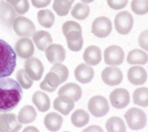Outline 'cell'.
<instances>
[{
	"mask_svg": "<svg viewBox=\"0 0 148 132\" xmlns=\"http://www.w3.org/2000/svg\"><path fill=\"white\" fill-rule=\"evenodd\" d=\"M23 96L22 87L10 77L0 78V113H7L15 109Z\"/></svg>",
	"mask_w": 148,
	"mask_h": 132,
	"instance_id": "cell-1",
	"label": "cell"
},
{
	"mask_svg": "<svg viewBox=\"0 0 148 132\" xmlns=\"http://www.w3.org/2000/svg\"><path fill=\"white\" fill-rule=\"evenodd\" d=\"M17 54L12 47L0 39V78L11 76L16 67Z\"/></svg>",
	"mask_w": 148,
	"mask_h": 132,
	"instance_id": "cell-2",
	"label": "cell"
},
{
	"mask_svg": "<svg viewBox=\"0 0 148 132\" xmlns=\"http://www.w3.org/2000/svg\"><path fill=\"white\" fill-rule=\"evenodd\" d=\"M126 122L130 129L138 131L143 129L147 124V115L140 109L131 108L125 114Z\"/></svg>",
	"mask_w": 148,
	"mask_h": 132,
	"instance_id": "cell-3",
	"label": "cell"
},
{
	"mask_svg": "<svg viewBox=\"0 0 148 132\" xmlns=\"http://www.w3.org/2000/svg\"><path fill=\"white\" fill-rule=\"evenodd\" d=\"M13 30L19 36L29 37L36 32L34 23L25 16H17L13 22Z\"/></svg>",
	"mask_w": 148,
	"mask_h": 132,
	"instance_id": "cell-4",
	"label": "cell"
},
{
	"mask_svg": "<svg viewBox=\"0 0 148 132\" xmlns=\"http://www.w3.org/2000/svg\"><path fill=\"white\" fill-rule=\"evenodd\" d=\"M134 19L128 11H121L116 14L114 18V26L117 32L121 35H126L130 32L133 28Z\"/></svg>",
	"mask_w": 148,
	"mask_h": 132,
	"instance_id": "cell-5",
	"label": "cell"
},
{
	"mask_svg": "<svg viewBox=\"0 0 148 132\" xmlns=\"http://www.w3.org/2000/svg\"><path fill=\"white\" fill-rule=\"evenodd\" d=\"M88 110L97 118L103 117L109 111L108 102L103 96H94L88 102Z\"/></svg>",
	"mask_w": 148,
	"mask_h": 132,
	"instance_id": "cell-6",
	"label": "cell"
},
{
	"mask_svg": "<svg viewBox=\"0 0 148 132\" xmlns=\"http://www.w3.org/2000/svg\"><path fill=\"white\" fill-rule=\"evenodd\" d=\"M112 32V23L111 21L105 17L100 16L96 18L91 25V32L97 37L104 38L109 36Z\"/></svg>",
	"mask_w": 148,
	"mask_h": 132,
	"instance_id": "cell-7",
	"label": "cell"
},
{
	"mask_svg": "<svg viewBox=\"0 0 148 132\" xmlns=\"http://www.w3.org/2000/svg\"><path fill=\"white\" fill-rule=\"evenodd\" d=\"M125 58L124 50L118 45H112L104 50V62L108 65H120Z\"/></svg>",
	"mask_w": 148,
	"mask_h": 132,
	"instance_id": "cell-8",
	"label": "cell"
},
{
	"mask_svg": "<svg viewBox=\"0 0 148 132\" xmlns=\"http://www.w3.org/2000/svg\"><path fill=\"white\" fill-rule=\"evenodd\" d=\"M21 127L22 124L19 122L14 113H0V131H18Z\"/></svg>",
	"mask_w": 148,
	"mask_h": 132,
	"instance_id": "cell-9",
	"label": "cell"
},
{
	"mask_svg": "<svg viewBox=\"0 0 148 132\" xmlns=\"http://www.w3.org/2000/svg\"><path fill=\"white\" fill-rule=\"evenodd\" d=\"M25 69L33 80H39L43 75L44 66L39 58L32 56L26 58L25 62Z\"/></svg>",
	"mask_w": 148,
	"mask_h": 132,
	"instance_id": "cell-10",
	"label": "cell"
},
{
	"mask_svg": "<svg viewBox=\"0 0 148 132\" xmlns=\"http://www.w3.org/2000/svg\"><path fill=\"white\" fill-rule=\"evenodd\" d=\"M109 100L114 108L118 109H121L129 105L130 93L126 89L117 88L110 93Z\"/></svg>",
	"mask_w": 148,
	"mask_h": 132,
	"instance_id": "cell-11",
	"label": "cell"
},
{
	"mask_svg": "<svg viewBox=\"0 0 148 132\" xmlns=\"http://www.w3.org/2000/svg\"><path fill=\"white\" fill-rule=\"evenodd\" d=\"M17 14V12L10 3L4 0H0V23L2 25L11 27Z\"/></svg>",
	"mask_w": 148,
	"mask_h": 132,
	"instance_id": "cell-12",
	"label": "cell"
},
{
	"mask_svg": "<svg viewBox=\"0 0 148 132\" xmlns=\"http://www.w3.org/2000/svg\"><path fill=\"white\" fill-rule=\"evenodd\" d=\"M102 79L103 82L108 86H117L123 80V73L115 66L107 67L102 72Z\"/></svg>",
	"mask_w": 148,
	"mask_h": 132,
	"instance_id": "cell-13",
	"label": "cell"
},
{
	"mask_svg": "<svg viewBox=\"0 0 148 132\" xmlns=\"http://www.w3.org/2000/svg\"><path fill=\"white\" fill-rule=\"evenodd\" d=\"M46 57L51 64H58L64 61L66 58V51L62 45L51 44L45 50Z\"/></svg>",
	"mask_w": 148,
	"mask_h": 132,
	"instance_id": "cell-14",
	"label": "cell"
},
{
	"mask_svg": "<svg viewBox=\"0 0 148 132\" xmlns=\"http://www.w3.org/2000/svg\"><path fill=\"white\" fill-rule=\"evenodd\" d=\"M14 50L20 58H28L34 54V44L29 37H22L15 43Z\"/></svg>",
	"mask_w": 148,
	"mask_h": 132,
	"instance_id": "cell-15",
	"label": "cell"
},
{
	"mask_svg": "<svg viewBox=\"0 0 148 132\" xmlns=\"http://www.w3.org/2000/svg\"><path fill=\"white\" fill-rule=\"evenodd\" d=\"M127 76L131 84L139 86L146 83L147 80V73L141 66H133L129 69Z\"/></svg>",
	"mask_w": 148,
	"mask_h": 132,
	"instance_id": "cell-16",
	"label": "cell"
},
{
	"mask_svg": "<svg viewBox=\"0 0 148 132\" xmlns=\"http://www.w3.org/2000/svg\"><path fill=\"white\" fill-rule=\"evenodd\" d=\"M75 107V101L71 98L65 95H58L53 101L54 109L63 113L64 115H68Z\"/></svg>",
	"mask_w": 148,
	"mask_h": 132,
	"instance_id": "cell-17",
	"label": "cell"
},
{
	"mask_svg": "<svg viewBox=\"0 0 148 132\" xmlns=\"http://www.w3.org/2000/svg\"><path fill=\"white\" fill-rule=\"evenodd\" d=\"M83 59L86 65L91 66L97 65L102 60L101 49L95 45L89 46L86 48L83 54Z\"/></svg>",
	"mask_w": 148,
	"mask_h": 132,
	"instance_id": "cell-18",
	"label": "cell"
},
{
	"mask_svg": "<svg viewBox=\"0 0 148 132\" xmlns=\"http://www.w3.org/2000/svg\"><path fill=\"white\" fill-rule=\"evenodd\" d=\"M75 77L82 84L89 83L94 77V69L86 64H80L75 69Z\"/></svg>",
	"mask_w": 148,
	"mask_h": 132,
	"instance_id": "cell-19",
	"label": "cell"
},
{
	"mask_svg": "<svg viewBox=\"0 0 148 132\" xmlns=\"http://www.w3.org/2000/svg\"><path fill=\"white\" fill-rule=\"evenodd\" d=\"M32 40L40 51H45L47 47L53 43L51 34L46 31H37L33 34Z\"/></svg>",
	"mask_w": 148,
	"mask_h": 132,
	"instance_id": "cell-20",
	"label": "cell"
},
{
	"mask_svg": "<svg viewBox=\"0 0 148 132\" xmlns=\"http://www.w3.org/2000/svg\"><path fill=\"white\" fill-rule=\"evenodd\" d=\"M58 95L68 96L73 99L75 102H77L81 98L82 90L79 85L73 83V82H69L60 87V89L58 90Z\"/></svg>",
	"mask_w": 148,
	"mask_h": 132,
	"instance_id": "cell-21",
	"label": "cell"
},
{
	"mask_svg": "<svg viewBox=\"0 0 148 132\" xmlns=\"http://www.w3.org/2000/svg\"><path fill=\"white\" fill-rule=\"evenodd\" d=\"M66 41L68 47L73 52H79L81 50L84 40L82 36V32L78 31H73L69 32L66 36Z\"/></svg>",
	"mask_w": 148,
	"mask_h": 132,
	"instance_id": "cell-22",
	"label": "cell"
},
{
	"mask_svg": "<svg viewBox=\"0 0 148 132\" xmlns=\"http://www.w3.org/2000/svg\"><path fill=\"white\" fill-rule=\"evenodd\" d=\"M60 85V80L57 75L52 71H49L46 75L44 80L41 82L40 88L48 92H53Z\"/></svg>",
	"mask_w": 148,
	"mask_h": 132,
	"instance_id": "cell-23",
	"label": "cell"
},
{
	"mask_svg": "<svg viewBox=\"0 0 148 132\" xmlns=\"http://www.w3.org/2000/svg\"><path fill=\"white\" fill-rule=\"evenodd\" d=\"M63 124V117L58 113L52 112L47 113L44 118L45 127L50 131H58Z\"/></svg>",
	"mask_w": 148,
	"mask_h": 132,
	"instance_id": "cell-24",
	"label": "cell"
},
{
	"mask_svg": "<svg viewBox=\"0 0 148 132\" xmlns=\"http://www.w3.org/2000/svg\"><path fill=\"white\" fill-rule=\"evenodd\" d=\"M32 102L38 111L42 113H44L50 109V99L43 91H36L32 96Z\"/></svg>",
	"mask_w": 148,
	"mask_h": 132,
	"instance_id": "cell-25",
	"label": "cell"
},
{
	"mask_svg": "<svg viewBox=\"0 0 148 132\" xmlns=\"http://www.w3.org/2000/svg\"><path fill=\"white\" fill-rule=\"evenodd\" d=\"M37 116L36 111L32 105H25L20 110L18 114V120L22 124L32 123Z\"/></svg>",
	"mask_w": 148,
	"mask_h": 132,
	"instance_id": "cell-26",
	"label": "cell"
},
{
	"mask_svg": "<svg viewBox=\"0 0 148 132\" xmlns=\"http://www.w3.org/2000/svg\"><path fill=\"white\" fill-rule=\"evenodd\" d=\"M127 62L130 65H146L148 62V55L140 49L131 50L127 56Z\"/></svg>",
	"mask_w": 148,
	"mask_h": 132,
	"instance_id": "cell-27",
	"label": "cell"
},
{
	"mask_svg": "<svg viewBox=\"0 0 148 132\" xmlns=\"http://www.w3.org/2000/svg\"><path fill=\"white\" fill-rule=\"evenodd\" d=\"M37 21L42 26L51 28L55 21V16L50 10H41L37 13Z\"/></svg>",
	"mask_w": 148,
	"mask_h": 132,
	"instance_id": "cell-28",
	"label": "cell"
},
{
	"mask_svg": "<svg viewBox=\"0 0 148 132\" xmlns=\"http://www.w3.org/2000/svg\"><path fill=\"white\" fill-rule=\"evenodd\" d=\"M90 14V7L87 3H77L71 10V16L76 20L83 21L88 17Z\"/></svg>",
	"mask_w": 148,
	"mask_h": 132,
	"instance_id": "cell-29",
	"label": "cell"
},
{
	"mask_svg": "<svg viewBox=\"0 0 148 132\" xmlns=\"http://www.w3.org/2000/svg\"><path fill=\"white\" fill-rule=\"evenodd\" d=\"M89 114L84 109L75 110L71 116V122L75 127H83L86 125L89 122Z\"/></svg>",
	"mask_w": 148,
	"mask_h": 132,
	"instance_id": "cell-30",
	"label": "cell"
},
{
	"mask_svg": "<svg viewBox=\"0 0 148 132\" xmlns=\"http://www.w3.org/2000/svg\"><path fill=\"white\" fill-rule=\"evenodd\" d=\"M133 101L134 103L141 106L147 107L148 106V88L140 87L137 88L133 92Z\"/></svg>",
	"mask_w": 148,
	"mask_h": 132,
	"instance_id": "cell-31",
	"label": "cell"
},
{
	"mask_svg": "<svg viewBox=\"0 0 148 132\" xmlns=\"http://www.w3.org/2000/svg\"><path fill=\"white\" fill-rule=\"evenodd\" d=\"M72 3L69 0H54L53 9L58 16H65L71 10Z\"/></svg>",
	"mask_w": 148,
	"mask_h": 132,
	"instance_id": "cell-32",
	"label": "cell"
},
{
	"mask_svg": "<svg viewBox=\"0 0 148 132\" xmlns=\"http://www.w3.org/2000/svg\"><path fill=\"white\" fill-rule=\"evenodd\" d=\"M108 131H125L126 127L122 119L119 117H111L106 122Z\"/></svg>",
	"mask_w": 148,
	"mask_h": 132,
	"instance_id": "cell-33",
	"label": "cell"
},
{
	"mask_svg": "<svg viewBox=\"0 0 148 132\" xmlns=\"http://www.w3.org/2000/svg\"><path fill=\"white\" fill-rule=\"evenodd\" d=\"M16 79L21 87L24 89H29L33 85V80L29 76L27 72L25 69H21L17 71L16 73Z\"/></svg>",
	"mask_w": 148,
	"mask_h": 132,
	"instance_id": "cell-34",
	"label": "cell"
},
{
	"mask_svg": "<svg viewBox=\"0 0 148 132\" xmlns=\"http://www.w3.org/2000/svg\"><path fill=\"white\" fill-rule=\"evenodd\" d=\"M131 10L138 15H144L148 13V0H132Z\"/></svg>",
	"mask_w": 148,
	"mask_h": 132,
	"instance_id": "cell-35",
	"label": "cell"
},
{
	"mask_svg": "<svg viewBox=\"0 0 148 132\" xmlns=\"http://www.w3.org/2000/svg\"><path fill=\"white\" fill-rule=\"evenodd\" d=\"M50 71L55 73L57 75L59 80H60V84L64 83L69 77V69L65 65H62L61 63L54 64L53 66L50 69Z\"/></svg>",
	"mask_w": 148,
	"mask_h": 132,
	"instance_id": "cell-36",
	"label": "cell"
},
{
	"mask_svg": "<svg viewBox=\"0 0 148 132\" xmlns=\"http://www.w3.org/2000/svg\"><path fill=\"white\" fill-rule=\"evenodd\" d=\"M9 3L11 4L14 10L19 14H25L30 9V3L28 0H10Z\"/></svg>",
	"mask_w": 148,
	"mask_h": 132,
	"instance_id": "cell-37",
	"label": "cell"
},
{
	"mask_svg": "<svg viewBox=\"0 0 148 132\" xmlns=\"http://www.w3.org/2000/svg\"><path fill=\"white\" fill-rule=\"evenodd\" d=\"M73 31H78L82 32V28L79 23L73 21H69L64 22L62 25V32L64 36H66L69 32H73Z\"/></svg>",
	"mask_w": 148,
	"mask_h": 132,
	"instance_id": "cell-38",
	"label": "cell"
},
{
	"mask_svg": "<svg viewBox=\"0 0 148 132\" xmlns=\"http://www.w3.org/2000/svg\"><path fill=\"white\" fill-rule=\"evenodd\" d=\"M108 6L114 10H122L126 7L128 0H107Z\"/></svg>",
	"mask_w": 148,
	"mask_h": 132,
	"instance_id": "cell-39",
	"label": "cell"
},
{
	"mask_svg": "<svg viewBox=\"0 0 148 132\" xmlns=\"http://www.w3.org/2000/svg\"><path fill=\"white\" fill-rule=\"evenodd\" d=\"M138 43L142 49L148 52V30H145L140 34Z\"/></svg>",
	"mask_w": 148,
	"mask_h": 132,
	"instance_id": "cell-40",
	"label": "cell"
},
{
	"mask_svg": "<svg viewBox=\"0 0 148 132\" xmlns=\"http://www.w3.org/2000/svg\"><path fill=\"white\" fill-rule=\"evenodd\" d=\"M52 0H31L32 4L37 8V9H42L48 6L51 3Z\"/></svg>",
	"mask_w": 148,
	"mask_h": 132,
	"instance_id": "cell-41",
	"label": "cell"
},
{
	"mask_svg": "<svg viewBox=\"0 0 148 132\" xmlns=\"http://www.w3.org/2000/svg\"><path fill=\"white\" fill-rule=\"evenodd\" d=\"M83 131H103V130L97 125H91L86 128Z\"/></svg>",
	"mask_w": 148,
	"mask_h": 132,
	"instance_id": "cell-42",
	"label": "cell"
},
{
	"mask_svg": "<svg viewBox=\"0 0 148 132\" xmlns=\"http://www.w3.org/2000/svg\"><path fill=\"white\" fill-rule=\"evenodd\" d=\"M39 131L38 129H36V127H32V126H29L24 129V131Z\"/></svg>",
	"mask_w": 148,
	"mask_h": 132,
	"instance_id": "cell-43",
	"label": "cell"
},
{
	"mask_svg": "<svg viewBox=\"0 0 148 132\" xmlns=\"http://www.w3.org/2000/svg\"><path fill=\"white\" fill-rule=\"evenodd\" d=\"M82 3H92L94 0H80Z\"/></svg>",
	"mask_w": 148,
	"mask_h": 132,
	"instance_id": "cell-44",
	"label": "cell"
},
{
	"mask_svg": "<svg viewBox=\"0 0 148 132\" xmlns=\"http://www.w3.org/2000/svg\"><path fill=\"white\" fill-rule=\"evenodd\" d=\"M69 1H70V2H71V3H74V1H75V0H69Z\"/></svg>",
	"mask_w": 148,
	"mask_h": 132,
	"instance_id": "cell-45",
	"label": "cell"
},
{
	"mask_svg": "<svg viewBox=\"0 0 148 132\" xmlns=\"http://www.w3.org/2000/svg\"><path fill=\"white\" fill-rule=\"evenodd\" d=\"M5 1H6V2H8V3H9V1H10V0H5Z\"/></svg>",
	"mask_w": 148,
	"mask_h": 132,
	"instance_id": "cell-46",
	"label": "cell"
}]
</instances>
